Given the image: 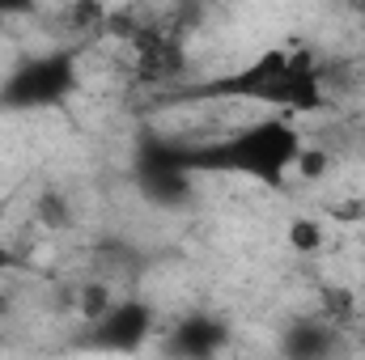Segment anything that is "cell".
<instances>
[{
	"label": "cell",
	"mask_w": 365,
	"mask_h": 360,
	"mask_svg": "<svg viewBox=\"0 0 365 360\" xmlns=\"http://www.w3.org/2000/svg\"><path fill=\"white\" fill-rule=\"evenodd\" d=\"M230 348V322L212 309H191L162 335L166 360H217Z\"/></svg>",
	"instance_id": "cell-5"
},
{
	"label": "cell",
	"mask_w": 365,
	"mask_h": 360,
	"mask_svg": "<svg viewBox=\"0 0 365 360\" xmlns=\"http://www.w3.org/2000/svg\"><path fill=\"white\" fill-rule=\"evenodd\" d=\"M158 331L153 305L136 301V297H115V305L90 322V348L98 352H115V356H132L140 352Z\"/></svg>",
	"instance_id": "cell-4"
},
{
	"label": "cell",
	"mask_w": 365,
	"mask_h": 360,
	"mask_svg": "<svg viewBox=\"0 0 365 360\" xmlns=\"http://www.w3.org/2000/svg\"><path fill=\"white\" fill-rule=\"evenodd\" d=\"M306 140L293 127L289 115H268L255 119L204 149H195V170H225V174H242V179L259 182V186H280L297 170Z\"/></svg>",
	"instance_id": "cell-1"
},
{
	"label": "cell",
	"mask_w": 365,
	"mask_h": 360,
	"mask_svg": "<svg viewBox=\"0 0 365 360\" xmlns=\"http://www.w3.org/2000/svg\"><path fill=\"white\" fill-rule=\"evenodd\" d=\"M17 268V250H13V242H9V233H4V212H0V271Z\"/></svg>",
	"instance_id": "cell-9"
},
{
	"label": "cell",
	"mask_w": 365,
	"mask_h": 360,
	"mask_svg": "<svg viewBox=\"0 0 365 360\" xmlns=\"http://www.w3.org/2000/svg\"><path fill=\"white\" fill-rule=\"evenodd\" d=\"M340 331L327 318H293L280 331V360H336Z\"/></svg>",
	"instance_id": "cell-6"
},
{
	"label": "cell",
	"mask_w": 365,
	"mask_h": 360,
	"mask_svg": "<svg viewBox=\"0 0 365 360\" xmlns=\"http://www.w3.org/2000/svg\"><path fill=\"white\" fill-rule=\"evenodd\" d=\"M81 73H77V55L73 51H43L34 60H21L4 90H0V102L13 106V110H43V106H60L68 102L73 90H77Z\"/></svg>",
	"instance_id": "cell-3"
},
{
	"label": "cell",
	"mask_w": 365,
	"mask_h": 360,
	"mask_svg": "<svg viewBox=\"0 0 365 360\" xmlns=\"http://www.w3.org/2000/svg\"><path fill=\"white\" fill-rule=\"evenodd\" d=\"M212 93H230L238 102H264L284 115H302V110L323 106V68L306 51L272 47L247 68L212 81Z\"/></svg>",
	"instance_id": "cell-2"
},
{
	"label": "cell",
	"mask_w": 365,
	"mask_h": 360,
	"mask_svg": "<svg viewBox=\"0 0 365 360\" xmlns=\"http://www.w3.org/2000/svg\"><path fill=\"white\" fill-rule=\"evenodd\" d=\"M289 233H293V246L297 250H319L323 246V225L319 221H297Z\"/></svg>",
	"instance_id": "cell-8"
},
{
	"label": "cell",
	"mask_w": 365,
	"mask_h": 360,
	"mask_svg": "<svg viewBox=\"0 0 365 360\" xmlns=\"http://www.w3.org/2000/svg\"><path fill=\"white\" fill-rule=\"evenodd\" d=\"M34 216L47 225V229H68L73 225V203L60 195V191H43L34 199Z\"/></svg>",
	"instance_id": "cell-7"
}]
</instances>
